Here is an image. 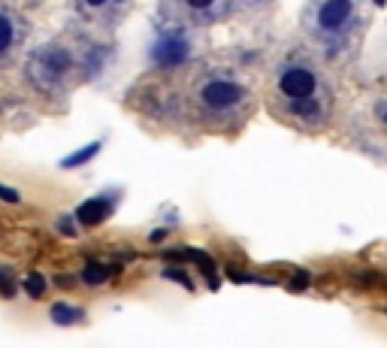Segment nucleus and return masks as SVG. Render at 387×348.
Listing matches in <instances>:
<instances>
[{
  "instance_id": "obj_15",
  "label": "nucleus",
  "mask_w": 387,
  "mask_h": 348,
  "mask_svg": "<svg viewBox=\"0 0 387 348\" xmlns=\"http://www.w3.org/2000/svg\"><path fill=\"white\" fill-rule=\"evenodd\" d=\"M375 3H378V6H382V3H384V0H375Z\"/></svg>"
},
{
  "instance_id": "obj_11",
  "label": "nucleus",
  "mask_w": 387,
  "mask_h": 348,
  "mask_svg": "<svg viewBox=\"0 0 387 348\" xmlns=\"http://www.w3.org/2000/svg\"><path fill=\"white\" fill-rule=\"evenodd\" d=\"M188 6H191V10H209L212 3H215V0H185Z\"/></svg>"
},
{
  "instance_id": "obj_9",
  "label": "nucleus",
  "mask_w": 387,
  "mask_h": 348,
  "mask_svg": "<svg viewBox=\"0 0 387 348\" xmlns=\"http://www.w3.org/2000/svg\"><path fill=\"white\" fill-rule=\"evenodd\" d=\"M27 291H31L34 297H40L42 291H46V282H42L40 275H31V279H27Z\"/></svg>"
},
{
  "instance_id": "obj_6",
  "label": "nucleus",
  "mask_w": 387,
  "mask_h": 348,
  "mask_svg": "<svg viewBox=\"0 0 387 348\" xmlns=\"http://www.w3.org/2000/svg\"><path fill=\"white\" fill-rule=\"evenodd\" d=\"M109 212H112V203H109L106 197H97V200H88V203H82V206H79V221L91 227V224L103 221Z\"/></svg>"
},
{
  "instance_id": "obj_12",
  "label": "nucleus",
  "mask_w": 387,
  "mask_h": 348,
  "mask_svg": "<svg viewBox=\"0 0 387 348\" xmlns=\"http://www.w3.org/2000/svg\"><path fill=\"white\" fill-rule=\"evenodd\" d=\"M166 275H170V279H179L182 285H188V275H185V273H179V270H166Z\"/></svg>"
},
{
  "instance_id": "obj_3",
  "label": "nucleus",
  "mask_w": 387,
  "mask_h": 348,
  "mask_svg": "<svg viewBox=\"0 0 387 348\" xmlns=\"http://www.w3.org/2000/svg\"><path fill=\"white\" fill-rule=\"evenodd\" d=\"M351 12H354L351 0H324L318 10V27L327 34L342 31L348 25V18H351Z\"/></svg>"
},
{
  "instance_id": "obj_2",
  "label": "nucleus",
  "mask_w": 387,
  "mask_h": 348,
  "mask_svg": "<svg viewBox=\"0 0 387 348\" xmlns=\"http://www.w3.org/2000/svg\"><path fill=\"white\" fill-rule=\"evenodd\" d=\"M245 97V88L233 79H209L206 85H200V103L209 112H230L233 106H239Z\"/></svg>"
},
{
  "instance_id": "obj_1",
  "label": "nucleus",
  "mask_w": 387,
  "mask_h": 348,
  "mask_svg": "<svg viewBox=\"0 0 387 348\" xmlns=\"http://www.w3.org/2000/svg\"><path fill=\"white\" fill-rule=\"evenodd\" d=\"M321 85L318 76L303 64H290L282 70L279 76V94L288 100V115H294L297 121L315 125L324 119V100L318 97Z\"/></svg>"
},
{
  "instance_id": "obj_13",
  "label": "nucleus",
  "mask_w": 387,
  "mask_h": 348,
  "mask_svg": "<svg viewBox=\"0 0 387 348\" xmlns=\"http://www.w3.org/2000/svg\"><path fill=\"white\" fill-rule=\"evenodd\" d=\"M88 6H103V3H109V0H85Z\"/></svg>"
},
{
  "instance_id": "obj_4",
  "label": "nucleus",
  "mask_w": 387,
  "mask_h": 348,
  "mask_svg": "<svg viewBox=\"0 0 387 348\" xmlns=\"http://www.w3.org/2000/svg\"><path fill=\"white\" fill-rule=\"evenodd\" d=\"M34 70L40 79H61L70 70V55L64 49H42L34 58Z\"/></svg>"
},
{
  "instance_id": "obj_10",
  "label": "nucleus",
  "mask_w": 387,
  "mask_h": 348,
  "mask_svg": "<svg viewBox=\"0 0 387 348\" xmlns=\"http://www.w3.org/2000/svg\"><path fill=\"white\" fill-rule=\"evenodd\" d=\"M106 275V270H100V266H91L88 273H85V282H88V285H94V282H100Z\"/></svg>"
},
{
  "instance_id": "obj_14",
  "label": "nucleus",
  "mask_w": 387,
  "mask_h": 348,
  "mask_svg": "<svg viewBox=\"0 0 387 348\" xmlns=\"http://www.w3.org/2000/svg\"><path fill=\"white\" fill-rule=\"evenodd\" d=\"M384 125H387V110H384Z\"/></svg>"
},
{
  "instance_id": "obj_7",
  "label": "nucleus",
  "mask_w": 387,
  "mask_h": 348,
  "mask_svg": "<svg viewBox=\"0 0 387 348\" xmlns=\"http://www.w3.org/2000/svg\"><path fill=\"white\" fill-rule=\"evenodd\" d=\"M85 312L79 306H67V303H58V306H52V321L55 324H76L82 321Z\"/></svg>"
},
{
  "instance_id": "obj_8",
  "label": "nucleus",
  "mask_w": 387,
  "mask_h": 348,
  "mask_svg": "<svg viewBox=\"0 0 387 348\" xmlns=\"http://www.w3.org/2000/svg\"><path fill=\"white\" fill-rule=\"evenodd\" d=\"M12 46V21L6 16H0V55Z\"/></svg>"
},
{
  "instance_id": "obj_5",
  "label": "nucleus",
  "mask_w": 387,
  "mask_h": 348,
  "mask_svg": "<svg viewBox=\"0 0 387 348\" xmlns=\"http://www.w3.org/2000/svg\"><path fill=\"white\" fill-rule=\"evenodd\" d=\"M151 55H155L160 67H176V64H182L188 58V46L182 40H160Z\"/></svg>"
}]
</instances>
